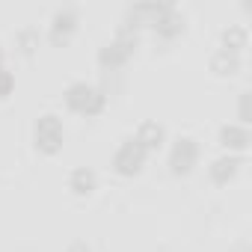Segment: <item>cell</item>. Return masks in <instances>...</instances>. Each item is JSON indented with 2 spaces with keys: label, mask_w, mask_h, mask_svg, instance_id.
<instances>
[{
  "label": "cell",
  "mask_w": 252,
  "mask_h": 252,
  "mask_svg": "<svg viewBox=\"0 0 252 252\" xmlns=\"http://www.w3.org/2000/svg\"><path fill=\"white\" fill-rule=\"evenodd\" d=\"M12 92V74L6 68H0V98H6Z\"/></svg>",
  "instance_id": "obj_12"
},
{
  "label": "cell",
  "mask_w": 252,
  "mask_h": 252,
  "mask_svg": "<svg viewBox=\"0 0 252 252\" xmlns=\"http://www.w3.org/2000/svg\"><path fill=\"white\" fill-rule=\"evenodd\" d=\"M137 143L149 152V149H158L160 143H163V128L158 122H146L143 128H140V134H137Z\"/></svg>",
  "instance_id": "obj_6"
},
{
  "label": "cell",
  "mask_w": 252,
  "mask_h": 252,
  "mask_svg": "<svg viewBox=\"0 0 252 252\" xmlns=\"http://www.w3.org/2000/svg\"><path fill=\"white\" fill-rule=\"evenodd\" d=\"M92 184H95V178H92L89 169H77V172L71 175V190H74L77 196H86V193L92 190Z\"/></svg>",
  "instance_id": "obj_9"
},
{
  "label": "cell",
  "mask_w": 252,
  "mask_h": 252,
  "mask_svg": "<svg viewBox=\"0 0 252 252\" xmlns=\"http://www.w3.org/2000/svg\"><path fill=\"white\" fill-rule=\"evenodd\" d=\"M143 160H146V149H143L137 140H128V143L119 149V155H116L113 166H116V172H119V175H134V172H140Z\"/></svg>",
  "instance_id": "obj_3"
},
{
  "label": "cell",
  "mask_w": 252,
  "mask_h": 252,
  "mask_svg": "<svg viewBox=\"0 0 252 252\" xmlns=\"http://www.w3.org/2000/svg\"><path fill=\"white\" fill-rule=\"evenodd\" d=\"M222 146L228 149H246L249 146V131L246 128H237V125H228V128H222Z\"/></svg>",
  "instance_id": "obj_7"
},
{
  "label": "cell",
  "mask_w": 252,
  "mask_h": 252,
  "mask_svg": "<svg viewBox=\"0 0 252 252\" xmlns=\"http://www.w3.org/2000/svg\"><path fill=\"white\" fill-rule=\"evenodd\" d=\"M36 146L45 155L60 152V146H63V125H60L57 116H42L39 119V125H36Z\"/></svg>",
  "instance_id": "obj_2"
},
{
  "label": "cell",
  "mask_w": 252,
  "mask_h": 252,
  "mask_svg": "<svg viewBox=\"0 0 252 252\" xmlns=\"http://www.w3.org/2000/svg\"><path fill=\"white\" fill-rule=\"evenodd\" d=\"M240 113H243V119L249 116V95H243V104H240Z\"/></svg>",
  "instance_id": "obj_13"
},
{
  "label": "cell",
  "mask_w": 252,
  "mask_h": 252,
  "mask_svg": "<svg viewBox=\"0 0 252 252\" xmlns=\"http://www.w3.org/2000/svg\"><path fill=\"white\" fill-rule=\"evenodd\" d=\"M237 166H240L237 158H222V160H217V163L211 166V178H214L217 184H225V181L237 172Z\"/></svg>",
  "instance_id": "obj_8"
},
{
  "label": "cell",
  "mask_w": 252,
  "mask_h": 252,
  "mask_svg": "<svg viewBox=\"0 0 252 252\" xmlns=\"http://www.w3.org/2000/svg\"><path fill=\"white\" fill-rule=\"evenodd\" d=\"M196 158H199V149L193 140H178L175 149H172V158H169V166L175 175H187L193 166H196Z\"/></svg>",
  "instance_id": "obj_4"
},
{
  "label": "cell",
  "mask_w": 252,
  "mask_h": 252,
  "mask_svg": "<svg viewBox=\"0 0 252 252\" xmlns=\"http://www.w3.org/2000/svg\"><path fill=\"white\" fill-rule=\"evenodd\" d=\"M131 48H134V36H128V33H122L104 54H101V63L104 65H119L122 60H128V54H131Z\"/></svg>",
  "instance_id": "obj_5"
},
{
  "label": "cell",
  "mask_w": 252,
  "mask_h": 252,
  "mask_svg": "<svg viewBox=\"0 0 252 252\" xmlns=\"http://www.w3.org/2000/svg\"><path fill=\"white\" fill-rule=\"evenodd\" d=\"M74 30V15L71 12H63V15H57V21H54V39H60V36H68Z\"/></svg>",
  "instance_id": "obj_10"
},
{
  "label": "cell",
  "mask_w": 252,
  "mask_h": 252,
  "mask_svg": "<svg viewBox=\"0 0 252 252\" xmlns=\"http://www.w3.org/2000/svg\"><path fill=\"white\" fill-rule=\"evenodd\" d=\"M243 42H246V33L243 30H231V33H225V45H228V51L234 54V51H240L243 48Z\"/></svg>",
  "instance_id": "obj_11"
},
{
  "label": "cell",
  "mask_w": 252,
  "mask_h": 252,
  "mask_svg": "<svg viewBox=\"0 0 252 252\" xmlns=\"http://www.w3.org/2000/svg\"><path fill=\"white\" fill-rule=\"evenodd\" d=\"M65 101H68V107H71V110L86 113V116H95V113H101V110H104V95H101L98 89L86 86V83H74V86L68 89Z\"/></svg>",
  "instance_id": "obj_1"
}]
</instances>
